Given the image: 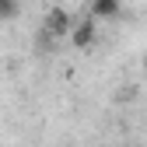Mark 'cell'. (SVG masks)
<instances>
[{"label":"cell","mask_w":147,"mask_h":147,"mask_svg":"<svg viewBox=\"0 0 147 147\" xmlns=\"http://www.w3.org/2000/svg\"><path fill=\"white\" fill-rule=\"evenodd\" d=\"M70 28H74L70 11H63V7H49V11H46V18H42L46 39H70Z\"/></svg>","instance_id":"1"},{"label":"cell","mask_w":147,"mask_h":147,"mask_svg":"<svg viewBox=\"0 0 147 147\" xmlns=\"http://www.w3.org/2000/svg\"><path fill=\"white\" fill-rule=\"evenodd\" d=\"M95 35H98V18H81V21H74V28H70V42H74V49H91L95 46Z\"/></svg>","instance_id":"2"},{"label":"cell","mask_w":147,"mask_h":147,"mask_svg":"<svg viewBox=\"0 0 147 147\" xmlns=\"http://www.w3.org/2000/svg\"><path fill=\"white\" fill-rule=\"evenodd\" d=\"M119 14H123V0H91V18L116 21Z\"/></svg>","instance_id":"3"},{"label":"cell","mask_w":147,"mask_h":147,"mask_svg":"<svg viewBox=\"0 0 147 147\" xmlns=\"http://www.w3.org/2000/svg\"><path fill=\"white\" fill-rule=\"evenodd\" d=\"M18 11H21V4H18V0H0V21L18 18Z\"/></svg>","instance_id":"4"}]
</instances>
